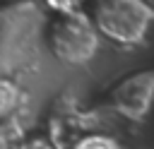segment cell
<instances>
[{
	"label": "cell",
	"mask_w": 154,
	"mask_h": 149,
	"mask_svg": "<svg viewBox=\"0 0 154 149\" xmlns=\"http://www.w3.org/2000/svg\"><path fill=\"white\" fill-rule=\"evenodd\" d=\"M24 149H63V144L51 135H29Z\"/></svg>",
	"instance_id": "ba28073f"
},
{
	"label": "cell",
	"mask_w": 154,
	"mask_h": 149,
	"mask_svg": "<svg viewBox=\"0 0 154 149\" xmlns=\"http://www.w3.org/2000/svg\"><path fill=\"white\" fill-rule=\"evenodd\" d=\"M41 2H43V7L53 17H65V14L84 12V7L89 5V0H41Z\"/></svg>",
	"instance_id": "52a82bcc"
},
{
	"label": "cell",
	"mask_w": 154,
	"mask_h": 149,
	"mask_svg": "<svg viewBox=\"0 0 154 149\" xmlns=\"http://www.w3.org/2000/svg\"><path fill=\"white\" fill-rule=\"evenodd\" d=\"M29 132L19 123V118H10L0 123V149H24Z\"/></svg>",
	"instance_id": "5b68a950"
},
{
	"label": "cell",
	"mask_w": 154,
	"mask_h": 149,
	"mask_svg": "<svg viewBox=\"0 0 154 149\" xmlns=\"http://www.w3.org/2000/svg\"><path fill=\"white\" fill-rule=\"evenodd\" d=\"M2 2H17V0H0V5H2Z\"/></svg>",
	"instance_id": "9c48e42d"
},
{
	"label": "cell",
	"mask_w": 154,
	"mask_h": 149,
	"mask_svg": "<svg viewBox=\"0 0 154 149\" xmlns=\"http://www.w3.org/2000/svg\"><path fill=\"white\" fill-rule=\"evenodd\" d=\"M89 17L101 38L132 48L147 41L154 26V5L147 0H89Z\"/></svg>",
	"instance_id": "6da1fadb"
},
{
	"label": "cell",
	"mask_w": 154,
	"mask_h": 149,
	"mask_svg": "<svg viewBox=\"0 0 154 149\" xmlns=\"http://www.w3.org/2000/svg\"><path fill=\"white\" fill-rule=\"evenodd\" d=\"M70 149H123V144L108 132H84L72 142Z\"/></svg>",
	"instance_id": "8992f818"
},
{
	"label": "cell",
	"mask_w": 154,
	"mask_h": 149,
	"mask_svg": "<svg viewBox=\"0 0 154 149\" xmlns=\"http://www.w3.org/2000/svg\"><path fill=\"white\" fill-rule=\"evenodd\" d=\"M111 108L130 120L142 123L154 108V67L152 70H137L128 77H123L108 94Z\"/></svg>",
	"instance_id": "3957f363"
},
{
	"label": "cell",
	"mask_w": 154,
	"mask_h": 149,
	"mask_svg": "<svg viewBox=\"0 0 154 149\" xmlns=\"http://www.w3.org/2000/svg\"><path fill=\"white\" fill-rule=\"evenodd\" d=\"M46 46L58 62L67 67H84L99 55L101 34L89 12L53 17L46 26Z\"/></svg>",
	"instance_id": "7a4b0ae2"
},
{
	"label": "cell",
	"mask_w": 154,
	"mask_h": 149,
	"mask_svg": "<svg viewBox=\"0 0 154 149\" xmlns=\"http://www.w3.org/2000/svg\"><path fill=\"white\" fill-rule=\"evenodd\" d=\"M24 101H26V94L19 87V82H14L12 77L0 72V123H5L10 118H17Z\"/></svg>",
	"instance_id": "277c9868"
}]
</instances>
